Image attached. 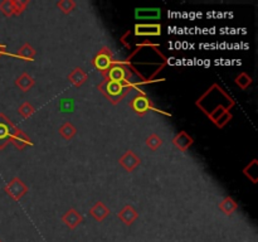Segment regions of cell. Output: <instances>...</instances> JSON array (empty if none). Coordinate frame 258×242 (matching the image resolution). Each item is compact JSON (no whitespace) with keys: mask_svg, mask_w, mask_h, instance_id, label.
Masks as SVG:
<instances>
[{"mask_svg":"<svg viewBox=\"0 0 258 242\" xmlns=\"http://www.w3.org/2000/svg\"><path fill=\"white\" fill-rule=\"evenodd\" d=\"M138 27L140 28V29H145V30H136V34H139V35H145V34L156 35V34H154L151 30L159 29V28H160V25H148V27H146V25H138Z\"/></svg>","mask_w":258,"mask_h":242,"instance_id":"1","label":"cell"},{"mask_svg":"<svg viewBox=\"0 0 258 242\" xmlns=\"http://www.w3.org/2000/svg\"><path fill=\"white\" fill-rule=\"evenodd\" d=\"M2 48H4V47H3V45H0V54H7V55H13V54H10V53H7V52H3V50H2ZM13 57H14V55H13Z\"/></svg>","mask_w":258,"mask_h":242,"instance_id":"2","label":"cell"}]
</instances>
